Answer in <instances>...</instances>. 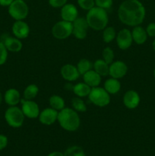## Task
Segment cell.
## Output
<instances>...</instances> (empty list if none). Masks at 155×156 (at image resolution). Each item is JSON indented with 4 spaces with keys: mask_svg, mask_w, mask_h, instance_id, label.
Masks as SVG:
<instances>
[{
    "mask_svg": "<svg viewBox=\"0 0 155 156\" xmlns=\"http://www.w3.org/2000/svg\"><path fill=\"white\" fill-rule=\"evenodd\" d=\"M9 14L15 21L25 19L29 14V8L23 0H15L9 6Z\"/></svg>",
    "mask_w": 155,
    "mask_h": 156,
    "instance_id": "6",
    "label": "cell"
},
{
    "mask_svg": "<svg viewBox=\"0 0 155 156\" xmlns=\"http://www.w3.org/2000/svg\"><path fill=\"white\" fill-rule=\"evenodd\" d=\"M86 20L90 28L100 31L107 27L109 17L106 10L94 6L91 10L88 11Z\"/></svg>",
    "mask_w": 155,
    "mask_h": 156,
    "instance_id": "3",
    "label": "cell"
},
{
    "mask_svg": "<svg viewBox=\"0 0 155 156\" xmlns=\"http://www.w3.org/2000/svg\"><path fill=\"white\" fill-rule=\"evenodd\" d=\"M60 15L62 20L72 23L78 17V11L74 5L66 3L61 8Z\"/></svg>",
    "mask_w": 155,
    "mask_h": 156,
    "instance_id": "13",
    "label": "cell"
},
{
    "mask_svg": "<svg viewBox=\"0 0 155 156\" xmlns=\"http://www.w3.org/2000/svg\"><path fill=\"white\" fill-rule=\"evenodd\" d=\"M39 93V88L35 84L27 85L24 91V98L26 100H33Z\"/></svg>",
    "mask_w": 155,
    "mask_h": 156,
    "instance_id": "25",
    "label": "cell"
},
{
    "mask_svg": "<svg viewBox=\"0 0 155 156\" xmlns=\"http://www.w3.org/2000/svg\"><path fill=\"white\" fill-rule=\"evenodd\" d=\"M88 98L93 105L100 108L107 106L110 102V96L109 93L104 89V88L99 86L91 88Z\"/></svg>",
    "mask_w": 155,
    "mask_h": 156,
    "instance_id": "5",
    "label": "cell"
},
{
    "mask_svg": "<svg viewBox=\"0 0 155 156\" xmlns=\"http://www.w3.org/2000/svg\"><path fill=\"white\" fill-rule=\"evenodd\" d=\"M52 34L58 40H64L72 34V23L68 21H59L52 27Z\"/></svg>",
    "mask_w": 155,
    "mask_h": 156,
    "instance_id": "7",
    "label": "cell"
},
{
    "mask_svg": "<svg viewBox=\"0 0 155 156\" xmlns=\"http://www.w3.org/2000/svg\"><path fill=\"white\" fill-rule=\"evenodd\" d=\"M132 35L133 42L138 45L144 44L147 39V34L146 30L140 25L134 27L133 30H132Z\"/></svg>",
    "mask_w": 155,
    "mask_h": 156,
    "instance_id": "20",
    "label": "cell"
},
{
    "mask_svg": "<svg viewBox=\"0 0 155 156\" xmlns=\"http://www.w3.org/2000/svg\"><path fill=\"white\" fill-rule=\"evenodd\" d=\"M127 65L122 61H114L109 65V75L111 76V78L116 79H122L127 74Z\"/></svg>",
    "mask_w": 155,
    "mask_h": 156,
    "instance_id": "11",
    "label": "cell"
},
{
    "mask_svg": "<svg viewBox=\"0 0 155 156\" xmlns=\"http://www.w3.org/2000/svg\"><path fill=\"white\" fill-rule=\"evenodd\" d=\"M116 37V33L114 27H106L103 30V40L106 44H109Z\"/></svg>",
    "mask_w": 155,
    "mask_h": 156,
    "instance_id": "27",
    "label": "cell"
},
{
    "mask_svg": "<svg viewBox=\"0 0 155 156\" xmlns=\"http://www.w3.org/2000/svg\"><path fill=\"white\" fill-rule=\"evenodd\" d=\"M63 154L64 156H85L84 149L78 146H70Z\"/></svg>",
    "mask_w": 155,
    "mask_h": 156,
    "instance_id": "29",
    "label": "cell"
},
{
    "mask_svg": "<svg viewBox=\"0 0 155 156\" xmlns=\"http://www.w3.org/2000/svg\"><path fill=\"white\" fill-rule=\"evenodd\" d=\"M71 105H72L73 109L77 112L83 113L87 111V106L81 98L77 97V96L73 98L71 100Z\"/></svg>",
    "mask_w": 155,
    "mask_h": 156,
    "instance_id": "28",
    "label": "cell"
},
{
    "mask_svg": "<svg viewBox=\"0 0 155 156\" xmlns=\"http://www.w3.org/2000/svg\"><path fill=\"white\" fill-rule=\"evenodd\" d=\"M5 102L9 106H17L21 102V94L16 88H9L4 95Z\"/></svg>",
    "mask_w": 155,
    "mask_h": 156,
    "instance_id": "18",
    "label": "cell"
},
{
    "mask_svg": "<svg viewBox=\"0 0 155 156\" xmlns=\"http://www.w3.org/2000/svg\"><path fill=\"white\" fill-rule=\"evenodd\" d=\"M47 156H64V154L61 152H58V151H55V152H51Z\"/></svg>",
    "mask_w": 155,
    "mask_h": 156,
    "instance_id": "38",
    "label": "cell"
},
{
    "mask_svg": "<svg viewBox=\"0 0 155 156\" xmlns=\"http://www.w3.org/2000/svg\"><path fill=\"white\" fill-rule=\"evenodd\" d=\"M140 96L135 90H129L125 93L122 101L125 106L129 109H135L140 104Z\"/></svg>",
    "mask_w": 155,
    "mask_h": 156,
    "instance_id": "17",
    "label": "cell"
},
{
    "mask_svg": "<svg viewBox=\"0 0 155 156\" xmlns=\"http://www.w3.org/2000/svg\"><path fill=\"white\" fill-rule=\"evenodd\" d=\"M8 138L6 136L0 134V151L3 150L5 148H6L8 145Z\"/></svg>",
    "mask_w": 155,
    "mask_h": 156,
    "instance_id": "36",
    "label": "cell"
},
{
    "mask_svg": "<svg viewBox=\"0 0 155 156\" xmlns=\"http://www.w3.org/2000/svg\"><path fill=\"white\" fill-rule=\"evenodd\" d=\"M77 69L80 75L83 76L84 74L90 70L93 69V63L88 59H81L78 61L77 64Z\"/></svg>",
    "mask_w": 155,
    "mask_h": 156,
    "instance_id": "26",
    "label": "cell"
},
{
    "mask_svg": "<svg viewBox=\"0 0 155 156\" xmlns=\"http://www.w3.org/2000/svg\"><path fill=\"white\" fill-rule=\"evenodd\" d=\"M146 32L147 34V36L151 37H155V23L152 22L150 23L146 27Z\"/></svg>",
    "mask_w": 155,
    "mask_h": 156,
    "instance_id": "35",
    "label": "cell"
},
{
    "mask_svg": "<svg viewBox=\"0 0 155 156\" xmlns=\"http://www.w3.org/2000/svg\"><path fill=\"white\" fill-rule=\"evenodd\" d=\"M83 80L84 82H85L90 87L94 88L100 85L101 82V76L96 73L94 69H91L83 75Z\"/></svg>",
    "mask_w": 155,
    "mask_h": 156,
    "instance_id": "19",
    "label": "cell"
},
{
    "mask_svg": "<svg viewBox=\"0 0 155 156\" xmlns=\"http://www.w3.org/2000/svg\"><path fill=\"white\" fill-rule=\"evenodd\" d=\"M2 101V93L0 92V105H1Z\"/></svg>",
    "mask_w": 155,
    "mask_h": 156,
    "instance_id": "39",
    "label": "cell"
},
{
    "mask_svg": "<svg viewBox=\"0 0 155 156\" xmlns=\"http://www.w3.org/2000/svg\"><path fill=\"white\" fill-rule=\"evenodd\" d=\"M59 111H56L52 108H47L43 110L38 117L39 121L42 124L50 126L57 121Z\"/></svg>",
    "mask_w": 155,
    "mask_h": 156,
    "instance_id": "12",
    "label": "cell"
},
{
    "mask_svg": "<svg viewBox=\"0 0 155 156\" xmlns=\"http://www.w3.org/2000/svg\"><path fill=\"white\" fill-rule=\"evenodd\" d=\"M12 33L15 37L20 40L25 39L30 34V27L24 20L15 21L12 25Z\"/></svg>",
    "mask_w": 155,
    "mask_h": 156,
    "instance_id": "15",
    "label": "cell"
},
{
    "mask_svg": "<svg viewBox=\"0 0 155 156\" xmlns=\"http://www.w3.org/2000/svg\"><path fill=\"white\" fill-rule=\"evenodd\" d=\"M68 0H49V4L50 6L55 9L62 8L67 3Z\"/></svg>",
    "mask_w": 155,
    "mask_h": 156,
    "instance_id": "34",
    "label": "cell"
},
{
    "mask_svg": "<svg viewBox=\"0 0 155 156\" xmlns=\"http://www.w3.org/2000/svg\"><path fill=\"white\" fill-rule=\"evenodd\" d=\"M24 115L21 108L17 106H11L5 112V120L9 126L20 128L24 121Z\"/></svg>",
    "mask_w": 155,
    "mask_h": 156,
    "instance_id": "4",
    "label": "cell"
},
{
    "mask_svg": "<svg viewBox=\"0 0 155 156\" xmlns=\"http://www.w3.org/2000/svg\"><path fill=\"white\" fill-rule=\"evenodd\" d=\"M50 108H53L57 111H62L63 108H65V101L61 96L57 95V94H53L50 98Z\"/></svg>",
    "mask_w": 155,
    "mask_h": 156,
    "instance_id": "24",
    "label": "cell"
},
{
    "mask_svg": "<svg viewBox=\"0 0 155 156\" xmlns=\"http://www.w3.org/2000/svg\"><path fill=\"white\" fill-rule=\"evenodd\" d=\"M61 76L63 79L68 82H74L81 76L76 66L72 64H65L61 68Z\"/></svg>",
    "mask_w": 155,
    "mask_h": 156,
    "instance_id": "16",
    "label": "cell"
},
{
    "mask_svg": "<svg viewBox=\"0 0 155 156\" xmlns=\"http://www.w3.org/2000/svg\"><path fill=\"white\" fill-rule=\"evenodd\" d=\"M152 47H153V50H154V51H155V40L153 41V44H152Z\"/></svg>",
    "mask_w": 155,
    "mask_h": 156,
    "instance_id": "40",
    "label": "cell"
},
{
    "mask_svg": "<svg viewBox=\"0 0 155 156\" xmlns=\"http://www.w3.org/2000/svg\"><path fill=\"white\" fill-rule=\"evenodd\" d=\"M1 41L4 44L8 51L12 52V53H18L21 51L23 48V44L21 40L15 37H13L9 36V34H4Z\"/></svg>",
    "mask_w": 155,
    "mask_h": 156,
    "instance_id": "14",
    "label": "cell"
},
{
    "mask_svg": "<svg viewBox=\"0 0 155 156\" xmlns=\"http://www.w3.org/2000/svg\"><path fill=\"white\" fill-rule=\"evenodd\" d=\"M57 121L61 127L68 132H74L80 127L81 119L73 108H65L59 111Z\"/></svg>",
    "mask_w": 155,
    "mask_h": 156,
    "instance_id": "2",
    "label": "cell"
},
{
    "mask_svg": "<svg viewBox=\"0 0 155 156\" xmlns=\"http://www.w3.org/2000/svg\"><path fill=\"white\" fill-rule=\"evenodd\" d=\"M89 28L88 22L85 18L78 17L72 22V35L78 40H84L88 35Z\"/></svg>",
    "mask_w": 155,
    "mask_h": 156,
    "instance_id": "8",
    "label": "cell"
},
{
    "mask_svg": "<svg viewBox=\"0 0 155 156\" xmlns=\"http://www.w3.org/2000/svg\"><path fill=\"white\" fill-rule=\"evenodd\" d=\"M21 111L24 114V117L30 119L37 118L40 115V108L37 104L33 100H26L21 99Z\"/></svg>",
    "mask_w": 155,
    "mask_h": 156,
    "instance_id": "9",
    "label": "cell"
},
{
    "mask_svg": "<svg viewBox=\"0 0 155 156\" xmlns=\"http://www.w3.org/2000/svg\"><path fill=\"white\" fill-rule=\"evenodd\" d=\"M95 6L107 10L109 9L112 5L113 1L112 0H94Z\"/></svg>",
    "mask_w": 155,
    "mask_h": 156,
    "instance_id": "32",
    "label": "cell"
},
{
    "mask_svg": "<svg viewBox=\"0 0 155 156\" xmlns=\"http://www.w3.org/2000/svg\"><path fill=\"white\" fill-rule=\"evenodd\" d=\"M102 56H103V59L108 63L109 65H110L114 60V57H115V54H114V51L110 48V47H105L103 50V53H102Z\"/></svg>",
    "mask_w": 155,
    "mask_h": 156,
    "instance_id": "30",
    "label": "cell"
},
{
    "mask_svg": "<svg viewBox=\"0 0 155 156\" xmlns=\"http://www.w3.org/2000/svg\"><path fill=\"white\" fill-rule=\"evenodd\" d=\"M91 87L87 85L85 82H79V83L74 85L72 91L77 97L83 98L88 97L90 92H91Z\"/></svg>",
    "mask_w": 155,
    "mask_h": 156,
    "instance_id": "22",
    "label": "cell"
},
{
    "mask_svg": "<svg viewBox=\"0 0 155 156\" xmlns=\"http://www.w3.org/2000/svg\"><path fill=\"white\" fill-rule=\"evenodd\" d=\"M103 88L109 94H115L120 91L121 84L119 79L110 78V79H106V82H104Z\"/></svg>",
    "mask_w": 155,
    "mask_h": 156,
    "instance_id": "21",
    "label": "cell"
},
{
    "mask_svg": "<svg viewBox=\"0 0 155 156\" xmlns=\"http://www.w3.org/2000/svg\"><path fill=\"white\" fill-rule=\"evenodd\" d=\"M153 76H154V79H155V69L154 71H153Z\"/></svg>",
    "mask_w": 155,
    "mask_h": 156,
    "instance_id": "41",
    "label": "cell"
},
{
    "mask_svg": "<svg viewBox=\"0 0 155 156\" xmlns=\"http://www.w3.org/2000/svg\"><path fill=\"white\" fill-rule=\"evenodd\" d=\"M8 59V50L5 47L4 44L0 41V66L6 62Z\"/></svg>",
    "mask_w": 155,
    "mask_h": 156,
    "instance_id": "33",
    "label": "cell"
},
{
    "mask_svg": "<svg viewBox=\"0 0 155 156\" xmlns=\"http://www.w3.org/2000/svg\"><path fill=\"white\" fill-rule=\"evenodd\" d=\"M116 44L120 50H126L131 47L133 39H132V31L129 29L123 28L116 34Z\"/></svg>",
    "mask_w": 155,
    "mask_h": 156,
    "instance_id": "10",
    "label": "cell"
},
{
    "mask_svg": "<svg viewBox=\"0 0 155 156\" xmlns=\"http://www.w3.org/2000/svg\"><path fill=\"white\" fill-rule=\"evenodd\" d=\"M78 5L81 9L89 11L95 6L94 0H77Z\"/></svg>",
    "mask_w": 155,
    "mask_h": 156,
    "instance_id": "31",
    "label": "cell"
},
{
    "mask_svg": "<svg viewBox=\"0 0 155 156\" xmlns=\"http://www.w3.org/2000/svg\"><path fill=\"white\" fill-rule=\"evenodd\" d=\"M15 0H0V5L3 7H9Z\"/></svg>",
    "mask_w": 155,
    "mask_h": 156,
    "instance_id": "37",
    "label": "cell"
},
{
    "mask_svg": "<svg viewBox=\"0 0 155 156\" xmlns=\"http://www.w3.org/2000/svg\"><path fill=\"white\" fill-rule=\"evenodd\" d=\"M93 69L101 77L102 76H106L109 75V65L108 63H106L103 59H97L93 63Z\"/></svg>",
    "mask_w": 155,
    "mask_h": 156,
    "instance_id": "23",
    "label": "cell"
},
{
    "mask_svg": "<svg viewBox=\"0 0 155 156\" xmlns=\"http://www.w3.org/2000/svg\"><path fill=\"white\" fill-rule=\"evenodd\" d=\"M23 1H25V0H23Z\"/></svg>",
    "mask_w": 155,
    "mask_h": 156,
    "instance_id": "42",
    "label": "cell"
},
{
    "mask_svg": "<svg viewBox=\"0 0 155 156\" xmlns=\"http://www.w3.org/2000/svg\"><path fill=\"white\" fill-rule=\"evenodd\" d=\"M119 20L129 27L140 25L145 18V8L139 0H125L118 9Z\"/></svg>",
    "mask_w": 155,
    "mask_h": 156,
    "instance_id": "1",
    "label": "cell"
}]
</instances>
